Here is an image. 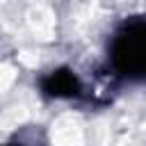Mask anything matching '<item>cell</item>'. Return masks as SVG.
I'll return each mask as SVG.
<instances>
[{
	"label": "cell",
	"instance_id": "7a4b0ae2",
	"mask_svg": "<svg viewBox=\"0 0 146 146\" xmlns=\"http://www.w3.org/2000/svg\"><path fill=\"white\" fill-rule=\"evenodd\" d=\"M43 91L48 96H57V98H68V96H78L80 91V82L73 75L71 68H57L52 71L48 78H43L41 82Z\"/></svg>",
	"mask_w": 146,
	"mask_h": 146
},
{
	"label": "cell",
	"instance_id": "3957f363",
	"mask_svg": "<svg viewBox=\"0 0 146 146\" xmlns=\"http://www.w3.org/2000/svg\"><path fill=\"white\" fill-rule=\"evenodd\" d=\"M9 146H21V144H9Z\"/></svg>",
	"mask_w": 146,
	"mask_h": 146
},
{
	"label": "cell",
	"instance_id": "6da1fadb",
	"mask_svg": "<svg viewBox=\"0 0 146 146\" xmlns=\"http://www.w3.org/2000/svg\"><path fill=\"white\" fill-rule=\"evenodd\" d=\"M114 66L130 78H146V25L125 27L112 43Z\"/></svg>",
	"mask_w": 146,
	"mask_h": 146
}]
</instances>
